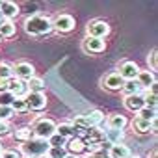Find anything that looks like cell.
<instances>
[{"mask_svg": "<svg viewBox=\"0 0 158 158\" xmlns=\"http://www.w3.org/2000/svg\"><path fill=\"white\" fill-rule=\"evenodd\" d=\"M24 32L30 35H35V37L47 35L52 32V19L47 15H39V13L32 15L24 21Z\"/></svg>", "mask_w": 158, "mask_h": 158, "instance_id": "cell-1", "label": "cell"}, {"mask_svg": "<svg viewBox=\"0 0 158 158\" xmlns=\"http://www.w3.org/2000/svg\"><path fill=\"white\" fill-rule=\"evenodd\" d=\"M102 121H104V114L101 110H93V112L84 114V115H76L71 121V125L74 127L76 132H86L89 128H97Z\"/></svg>", "mask_w": 158, "mask_h": 158, "instance_id": "cell-2", "label": "cell"}, {"mask_svg": "<svg viewBox=\"0 0 158 158\" xmlns=\"http://www.w3.org/2000/svg\"><path fill=\"white\" fill-rule=\"evenodd\" d=\"M47 151H48L47 139H39V138H32V139L21 143V149H19L23 158H39V156H45Z\"/></svg>", "mask_w": 158, "mask_h": 158, "instance_id": "cell-3", "label": "cell"}, {"mask_svg": "<svg viewBox=\"0 0 158 158\" xmlns=\"http://www.w3.org/2000/svg\"><path fill=\"white\" fill-rule=\"evenodd\" d=\"M32 134L34 138H39V139H48L52 134H56V123L50 119V117H37L32 125Z\"/></svg>", "mask_w": 158, "mask_h": 158, "instance_id": "cell-4", "label": "cell"}, {"mask_svg": "<svg viewBox=\"0 0 158 158\" xmlns=\"http://www.w3.org/2000/svg\"><path fill=\"white\" fill-rule=\"evenodd\" d=\"M52 28L56 32H60V34H71L76 28V21L69 13H58L52 19Z\"/></svg>", "mask_w": 158, "mask_h": 158, "instance_id": "cell-5", "label": "cell"}, {"mask_svg": "<svg viewBox=\"0 0 158 158\" xmlns=\"http://www.w3.org/2000/svg\"><path fill=\"white\" fill-rule=\"evenodd\" d=\"M86 34L88 37H95V39H104L110 34V24L104 19H93L88 23L86 26Z\"/></svg>", "mask_w": 158, "mask_h": 158, "instance_id": "cell-6", "label": "cell"}, {"mask_svg": "<svg viewBox=\"0 0 158 158\" xmlns=\"http://www.w3.org/2000/svg\"><path fill=\"white\" fill-rule=\"evenodd\" d=\"M141 69L138 67V63L136 61H132V60H123L121 63H117V74L123 78V80H136V76H138V73H139Z\"/></svg>", "mask_w": 158, "mask_h": 158, "instance_id": "cell-7", "label": "cell"}, {"mask_svg": "<svg viewBox=\"0 0 158 158\" xmlns=\"http://www.w3.org/2000/svg\"><path fill=\"white\" fill-rule=\"evenodd\" d=\"M11 67H13V76L19 78V80L28 82L32 76H35V69H34V65L30 61H17Z\"/></svg>", "mask_w": 158, "mask_h": 158, "instance_id": "cell-8", "label": "cell"}, {"mask_svg": "<svg viewBox=\"0 0 158 158\" xmlns=\"http://www.w3.org/2000/svg\"><path fill=\"white\" fill-rule=\"evenodd\" d=\"M24 104H26V110L30 112H41L47 106V97L45 93H26Z\"/></svg>", "mask_w": 158, "mask_h": 158, "instance_id": "cell-9", "label": "cell"}, {"mask_svg": "<svg viewBox=\"0 0 158 158\" xmlns=\"http://www.w3.org/2000/svg\"><path fill=\"white\" fill-rule=\"evenodd\" d=\"M123 78L114 71V73H108V74H104L102 76V80H101V84H102V88L104 89H108V91H121V88H123Z\"/></svg>", "mask_w": 158, "mask_h": 158, "instance_id": "cell-10", "label": "cell"}, {"mask_svg": "<svg viewBox=\"0 0 158 158\" xmlns=\"http://www.w3.org/2000/svg\"><path fill=\"white\" fill-rule=\"evenodd\" d=\"M6 91H10L13 97H26L28 88H26V82L24 80H19V78L11 76L10 80L6 82Z\"/></svg>", "mask_w": 158, "mask_h": 158, "instance_id": "cell-11", "label": "cell"}, {"mask_svg": "<svg viewBox=\"0 0 158 158\" xmlns=\"http://www.w3.org/2000/svg\"><path fill=\"white\" fill-rule=\"evenodd\" d=\"M0 13H2L4 21H13L19 17L21 8H19V4L11 2V0H4V2H0Z\"/></svg>", "mask_w": 158, "mask_h": 158, "instance_id": "cell-12", "label": "cell"}, {"mask_svg": "<svg viewBox=\"0 0 158 158\" xmlns=\"http://www.w3.org/2000/svg\"><path fill=\"white\" fill-rule=\"evenodd\" d=\"M106 48L104 39H95V37H86L82 41V50L88 54H101Z\"/></svg>", "mask_w": 158, "mask_h": 158, "instance_id": "cell-13", "label": "cell"}, {"mask_svg": "<svg viewBox=\"0 0 158 158\" xmlns=\"http://www.w3.org/2000/svg\"><path fill=\"white\" fill-rule=\"evenodd\" d=\"M132 130L136 132V134H149V132H156V121H152V123H149V121H143V119H139L138 115L132 119Z\"/></svg>", "mask_w": 158, "mask_h": 158, "instance_id": "cell-14", "label": "cell"}, {"mask_svg": "<svg viewBox=\"0 0 158 158\" xmlns=\"http://www.w3.org/2000/svg\"><path fill=\"white\" fill-rule=\"evenodd\" d=\"M65 151H67V154L80 156V154L86 152V143H84L82 138H76V136H74V138L67 139V143H65Z\"/></svg>", "mask_w": 158, "mask_h": 158, "instance_id": "cell-15", "label": "cell"}, {"mask_svg": "<svg viewBox=\"0 0 158 158\" xmlns=\"http://www.w3.org/2000/svg\"><path fill=\"white\" fill-rule=\"evenodd\" d=\"M136 82L139 88H145V89H151L156 86V74L152 71H139L138 76H136Z\"/></svg>", "mask_w": 158, "mask_h": 158, "instance_id": "cell-16", "label": "cell"}, {"mask_svg": "<svg viewBox=\"0 0 158 158\" xmlns=\"http://www.w3.org/2000/svg\"><path fill=\"white\" fill-rule=\"evenodd\" d=\"M123 104H125V108H127L128 112L138 114V112L145 106V102H143V95L139 93V95H130V97H125V99H123Z\"/></svg>", "mask_w": 158, "mask_h": 158, "instance_id": "cell-17", "label": "cell"}, {"mask_svg": "<svg viewBox=\"0 0 158 158\" xmlns=\"http://www.w3.org/2000/svg\"><path fill=\"white\" fill-rule=\"evenodd\" d=\"M106 125H108V128H114V130H125L128 125V119L123 114H112V115H108Z\"/></svg>", "mask_w": 158, "mask_h": 158, "instance_id": "cell-18", "label": "cell"}, {"mask_svg": "<svg viewBox=\"0 0 158 158\" xmlns=\"http://www.w3.org/2000/svg\"><path fill=\"white\" fill-rule=\"evenodd\" d=\"M108 156L110 158H128L130 156V149L123 143H117V145H112L108 149Z\"/></svg>", "mask_w": 158, "mask_h": 158, "instance_id": "cell-19", "label": "cell"}, {"mask_svg": "<svg viewBox=\"0 0 158 158\" xmlns=\"http://www.w3.org/2000/svg\"><path fill=\"white\" fill-rule=\"evenodd\" d=\"M104 139L112 145H117V143H123L125 139V130H114V128H106L104 132Z\"/></svg>", "mask_w": 158, "mask_h": 158, "instance_id": "cell-20", "label": "cell"}, {"mask_svg": "<svg viewBox=\"0 0 158 158\" xmlns=\"http://www.w3.org/2000/svg\"><path fill=\"white\" fill-rule=\"evenodd\" d=\"M26 88H28V93H43L45 91V80L39 76H32L26 82Z\"/></svg>", "mask_w": 158, "mask_h": 158, "instance_id": "cell-21", "label": "cell"}, {"mask_svg": "<svg viewBox=\"0 0 158 158\" xmlns=\"http://www.w3.org/2000/svg\"><path fill=\"white\" fill-rule=\"evenodd\" d=\"M56 134H60L63 139H71L76 136V130L71 123H60V125H56Z\"/></svg>", "mask_w": 158, "mask_h": 158, "instance_id": "cell-22", "label": "cell"}, {"mask_svg": "<svg viewBox=\"0 0 158 158\" xmlns=\"http://www.w3.org/2000/svg\"><path fill=\"white\" fill-rule=\"evenodd\" d=\"M141 95H143V102H145V106H147V108L156 110V104H158L156 86H154V88H151V89H147V91H145V93H141Z\"/></svg>", "mask_w": 158, "mask_h": 158, "instance_id": "cell-23", "label": "cell"}, {"mask_svg": "<svg viewBox=\"0 0 158 158\" xmlns=\"http://www.w3.org/2000/svg\"><path fill=\"white\" fill-rule=\"evenodd\" d=\"M17 32L15 28V23L13 21H4L0 24V39H8V37H13Z\"/></svg>", "mask_w": 158, "mask_h": 158, "instance_id": "cell-24", "label": "cell"}, {"mask_svg": "<svg viewBox=\"0 0 158 158\" xmlns=\"http://www.w3.org/2000/svg\"><path fill=\"white\" fill-rule=\"evenodd\" d=\"M121 91L125 93V97H130V95H139V93H141V88L138 86L136 80H125Z\"/></svg>", "mask_w": 158, "mask_h": 158, "instance_id": "cell-25", "label": "cell"}, {"mask_svg": "<svg viewBox=\"0 0 158 158\" xmlns=\"http://www.w3.org/2000/svg\"><path fill=\"white\" fill-rule=\"evenodd\" d=\"M13 138H15L17 141H21V143H24V141L32 139V138H34V134H32L30 127H21V128H17V130H15Z\"/></svg>", "mask_w": 158, "mask_h": 158, "instance_id": "cell-26", "label": "cell"}, {"mask_svg": "<svg viewBox=\"0 0 158 158\" xmlns=\"http://www.w3.org/2000/svg\"><path fill=\"white\" fill-rule=\"evenodd\" d=\"M138 117H139V119H143V121H149V123H152V121H156V110L143 106V108L138 112Z\"/></svg>", "mask_w": 158, "mask_h": 158, "instance_id": "cell-27", "label": "cell"}, {"mask_svg": "<svg viewBox=\"0 0 158 158\" xmlns=\"http://www.w3.org/2000/svg\"><path fill=\"white\" fill-rule=\"evenodd\" d=\"M13 76V67L6 61H0V80H10Z\"/></svg>", "mask_w": 158, "mask_h": 158, "instance_id": "cell-28", "label": "cell"}, {"mask_svg": "<svg viewBox=\"0 0 158 158\" xmlns=\"http://www.w3.org/2000/svg\"><path fill=\"white\" fill-rule=\"evenodd\" d=\"M47 156L48 158H65L67 151H65V147H48Z\"/></svg>", "mask_w": 158, "mask_h": 158, "instance_id": "cell-29", "label": "cell"}, {"mask_svg": "<svg viewBox=\"0 0 158 158\" xmlns=\"http://www.w3.org/2000/svg\"><path fill=\"white\" fill-rule=\"evenodd\" d=\"M11 110L15 114H23L26 112V104H24V97H15L13 102H11Z\"/></svg>", "mask_w": 158, "mask_h": 158, "instance_id": "cell-30", "label": "cell"}, {"mask_svg": "<svg viewBox=\"0 0 158 158\" xmlns=\"http://www.w3.org/2000/svg\"><path fill=\"white\" fill-rule=\"evenodd\" d=\"M47 143H48V147H65L67 139H63L60 134H52V136L47 139Z\"/></svg>", "mask_w": 158, "mask_h": 158, "instance_id": "cell-31", "label": "cell"}, {"mask_svg": "<svg viewBox=\"0 0 158 158\" xmlns=\"http://www.w3.org/2000/svg\"><path fill=\"white\" fill-rule=\"evenodd\" d=\"M147 63H149L151 71L156 73V69H158V50H156V48L151 50V54H149V58H147Z\"/></svg>", "mask_w": 158, "mask_h": 158, "instance_id": "cell-32", "label": "cell"}, {"mask_svg": "<svg viewBox=\"0 0 158 158\" xmlns=\"http://www.w3.org/2000/svg\"><path fill=\"white\" fill-rule=\"evenodd\" d=\"M13 99H15V97H13L10 91H0V106H11Z\"/></svg>", "mask_w": 158, "mask_h": 158, "instance_id": "cell-33", "label": "cell"}, {"mask_svg": "<svg viewBox=\"0 0 158 158\" xmlns=\"http://www.w3.org/2000/svg\"><path fill=\"white\" fill-rule=\"evenodd\" d=\"M15 115V112L11 110V106H0V121H8Z\"/></svg>", "mask_w": 158, "mask_h": 158, "instance_id": "cell-34", "label": "cell"}, {"mask_svg": "<svg viewBox=\"0 0 158 158\" xmlns=\"http://www.w3.org/2000/svg\"><path fill=\"white\" fill-rule=\"evenodd\" d=\"M0 158H23V154L19 152V149H8L0 154Z\"/></svg>", "mask_w": 158, "mask_h": 158, "instance_id": "cell-35", "label": "cell"}, {"mask_svg": "<svg viewBox=\"0 0 158 158\" xmlns=\"http://www.w3.org/2000/svg\"><path fill=\"white\" fill-rule=\"evenodd\" d=\"M11 134V127L8 121H0V138H6Z\"/></svg>", "mask_w": 158, "mask_h": 158, "instance_id": "cell-36", "label": "cell"}, {"mask_svg": "<svg viewBox=\"0 0 158 158\" xmlns=\"http://www.w3.org/2000/svg\"><path fill=\"white\" fill-rule=\"evenodd\" d=\"M88 158H110V156H108V151L101 149V151H95V152L88 154Z\"/></svg>", "mask_w": 158, "mask_h": 158, "instance_id": "cell-37", "label": "cell"}, {"mask_svg": "<svg viewBox=\"0 0 158 158\" xmlns=\"http://www.w3.org/2000/svg\"><path fill=\"white\" fill-rule=\"evenodd\" d=\"M65 158H80V156H73V154H67Z\"/></svg>", "mask_w": 158, "mask_h": 158, "instance_id": "cell-38", "label": "cell"}, {"mask_svg": "<svg viewBox=\"0 0 158 158\" xmlns=\"http://www.w3.org/2000/svg\"><path fill=\"white\" fill-rule=\"evenodd\" d=\"M128 158H141V156H138V154H134V156H132V154H130Z\"/></svg>", "mask_w": 158, "mask_h": 158, "instance_id": "cell-39", "label": "cell"}, {"mask_svg": "<svg viewBox=\"0 0 158 158\" xmlns=\"http://www.w3.org/2000/svg\"><path fill=\"white\" fill-rule=\"evenodd\" d=\"M4 152V147H2V143H0V154H2Z\"/></svg>", "mask_w": 158, "mask_h": 158, "instance_id": "cell-40", "label": "cell"}, {"mask_svg": "<svg viewBox=\"0 0 158 158\" xmlns=\"http://www.w3.org/2000/svg\"><path fill=\"white\" fill-rule=\"evenodd\" d=\"M4 23V17H2V13H0V24H2Z\"/></svg>", "mask_w": 158, "mask_h": 158, "instance_id": "cell-41", "label": "cell"}, {"mask_svg": "<svg viewBox=\"0 0 158 158\" xmlns=\"http://www.w3.org/2000/svg\"><path fill=\"white\" fill-rule=\"evenodd\" d=\"M151 158H156V151H154V152H152V154H151Z\"/></svg>", "mask_w": 158, "mask_h": 158, "instance_id": "cell-42", "label": "cell"}, {"mask_svg": "<svg viewBox=\"0 0 158 158\" xmlns=\"http://www.w3.org/2000/svg\"><path fill=\"white\" fill-rule=\"evenodd\" d=\"M39 158H48V156H47V154H45V156H39Z\"/></svg>", "mask_w": 158, "mask_h": 158, "instance_id": "cell-43", "label": "cell"}, {"mask_svg": "<svg viewBox=\"0 0 158 158\" xmlns=\"http://www.w3.org/2000/svg\"><path fill=\"white\" fill-rule=\"evenodd\" d=\"M0 41H2V39H0Z\"/></svg>", "mask_w": 158, "mask_h": 158, "instance_id": "cell-44", "label": "cell"}]
</instances>
